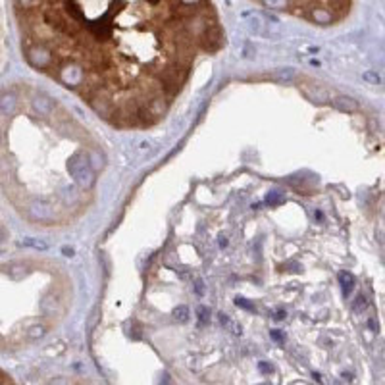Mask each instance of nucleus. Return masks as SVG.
Returning a JSON list of instances; mask_svg holds the SVG:
<instances>
[{
	"mask_svg": "<svg viewBox=\"0 0 385 385\" xmlns=\"http://www.w3.org/2000/svg\"><path fill=\"white\" fill-rule=\"evenodd\" d=\"M260 370H264V372H271V366H268V364H260Z\"/></svg>",
	"mask_w": 385,
	"mask_h": 385,
	"instance_id": "obj_25",
	"label": "nucleus"
},
{
	"mask_svg": "<svg viewBox=\"0 0 385 385\" xmlns=\"http://www.w3.org/2000/svg\"><path fill=\"white\" fill-rule=\"evenodd\" d=\"M226 245H228V239L222 235V237H219V246H226Z\"/></svg>",
	"mask_w": 385,
	"mask_h": 385,
	"instance_id": "obj_23",
	"label": "nucleus"
},
{
	"mask_svg": "<svg viewBox=\"0 0 385 385\" xmlns=\"http://www.w3.org/2000/svg\"><path fill=\"white\" fill-rule=\"evenodd\" d=\"M293 77H295V71L291 70V68H281V70H276L273 73L266 75V79H270V81H280V83L291 81Z\"/></svg>",
	"mask_w": 385,
	"mask_h": 385,
	"instance_id": "obj_9",
	"label": "nucleus"
},
{
	"mask_svg": "<svg viewBox=\"0 0 385 385\" xmlns=\"http://www.w3.org/2000/svg\"><path fill=\"white\" fill-rule=\"evenodd\" d=\"M260 4L273 10H281L316 23L333 25L341 21L350 10L352 0H258Z\"/></svg>",
	"mask_w": 385,
	"mask_h": 385,
	"instance_id": "obj_2",
	"label": "nucleus"
},
{
	"mask_svg": "<svg viewBox=\"0 0 385 385\" xmlns=\"http://www.w3.org/2000/svg\"><path fill=\"white\" fill-rule=\"evenodd\" d=\"M33 106H35V110L41 116H48L50 112H52V108H54L52 100H50L48 96H44V95L37 96L35 100H33Z\"/></svg>",
	"mask_w": 385,
	"mask_h": 385,
	"instance_id": "obj_8",
	"label": "nucleus"
},
{
	"mask_svg": "<svg viewBox=\"0 0 385 385\" xmlns=\"http://www.w3.org/2000/svg\"><path fill=\"white\" fill-rule=\"evenodd\" d=\"M68 170H70L71 177L77 181L83 189H91L95 185V170L89 164V158L85 154H73L68 162Z\"/></svg>",
	"mask_w": 385,
	"mask_h": 385,
	"instance_id": "obj_3",
	"label": "nucleus"
},
{
	"mask_svg": "<svg viewBox=\"0 0 385 385\" xmlns=\"http://www.w3.org/2000/svg\"><path fill=\"white\" fill-rule=\"evenodd\" d=\"M23 245H27V246H35V249H46V243H43V241H33V239H25L23 241Z\"/></svg>",
	"mask_w": 385,
	"mask_h": 385,
	"instance_id": "obj_17",
	"label": "nucleus"
},
{
	"mask_svg": "<svg viewBox=\"0 0 385 385\" xmlns=\"http://www.w3.org/2000/svg\"><path fill=\"white\" fill-rule=\"evenodd\" d=\"M266 201H268V204H278V202H281V201H283V197H281L280 193H270V195H268V199H266Z\"/></svg>",
	"mask_w": 385,
	"mask_h": 385,
	"instance_id": "obj_18",
	"label": "nucleus"
},
{
	"mask_svg": "<svg viewBox=\"0 0 385 385\" xmlns=\"http://www.w3.org/2000/svg\"><path fill=\"white\" fill-rule=\"evenodd\" d=\"M29 216L35 222H50L54 218V208L44 201H37L29 206Z\"/></svg>",
	"mask_w": 385,
	"mask_h": 385,
	"instance_id": "obj_4",
	"label": "nucleus"
},
{
	"mask_svg": "<svg viewBox=\"0 0 385 385\" xmlns=\"http://www.w3.org/2000/svg\"><path fill=\"white\" fill-rule=\"evenodd\" d=\"M87 158H89V164H91V168H93V170H98V168L104 166V162H102V156H100V154H98L96 150H91Z\"/></svg>",
	"mask_w": 385,
	"mask_h": 385,
	"instance_id": "obj_12",
	"label": "nucleus"
},
{
	"mask_svg": "<svg viewBox=\"0 0 385 385\" xmlns=\"http://www.w3.org/2000/svg\"><path fill=\"white\" fill-rule=\"evenodd\" d=\"M339 281H341V285H343V293H345V295H350V291L354 287V278H352L350 273H347V271H341V273H339Z\"/></svg>",
	"mask_w": 385,
	"mask_h": 385,
	"instance_id": "obj_10",
	"label": "nucleus"
},
{
	"mask_svg": "<svg viewBox=\"0 0 385 385\" xmlns=\"http://www.w3.org/2000/svg\"><path fill=\"white\" fill-rule=\"evenodd\" d=\"M271 337H273L276 341H281V339H283V337H281V333H278V332H271Z\"/></svg>",
	"mask_w": 385,
	"mask_h": 385,
	"instance_id": "obj_22",
	"label": "nucleus"
},
{
	"mask_svg": "<svg viewBox=\"0 0 385 385\" xmlns=\"http://www.w3.org/2000/svg\"><path fill=\"white\" fill-rule=\"evenodd\" d=\"M237 305H239V307H243V308H249V310H253V305H249V302H246V300H245V298H237Z\"/></svg>",
	"mask_w": 385,
	"mask_h": 385,
	"instance_id": "obj_19",
	"label": "nucleus"
},
{
	"mask_svg": "<svg viewBox=\"0 0 385 385\" xmlns=\"http://www.w3.org/2000/svg\"><path fill=\"white\" fill-rule=\"evenodd\" d=\"M27 335H29L31 339H39V337H43L44 335V327L43 325H33V327L27 332Z\"/></svg>",
	"mask_w": 385,
	"mask_h": 385,
	"instance_id": "obj_14",
	"label": "nucleus"
},
{
	"mask_svg": "<svg viewBox=\"0 0 385 385\" xmlns=\"http://www.w3.org/2000/svg\"><path fill=\"white\" fill-rule=\"evenodd\" d=\"M333 106H335L337 110H341V112H347V114L359 110V102H356L354 98H350V96H337V98L333 100Z\"/></svg>",
	"mask_w": 385,
	"mask_h": 385,
	"instance_id": "obj_6",
	"label": "nucleus"
},
{
	"mask_svg": "<svg viewBox=\"0 0 385 385\" xmlns=\"http://www.w3.org/2000/svg\"><path fill=\"white\" fill-rule=\"evenodd\" d=\"M366 307H368V298L364 297V295H360V297L356 298V302H354V308L360 312V310H366Z\"/></svg>",
	"mask_w": 385,
	"mask_h": 385,
	"instance_id": "obj_16",
	"label": "nucleus"
},
{
	"mask_svg": "<svg viewBox=\"0 0 385 385\" xmlns=\"http://www.w3.org/2000/svg\"><path fill=\"white\" fill-rule=\"evenodd\" d=\"M197 314H199V320H201V324H206V322H208V318H210V310H208V308H204V307H199Z\"/></svg>",
	"mask_w": 385,
	"mask_h": 385,
	"instance_id": "obj_15",
	"label": "nucleus"
},
{
	"mask_svg": "<svg viewBox=\"0 0 385 385\" xmlns=\"http://www.w3.org/2000/svg\"><path fill=\"white\" fill-rule=\"evenodd\" d=\"M283 318H285V312H283V310H280V312L276 314V320H283Z\"/></svg>",
	"mask_w": 385,
	"mask_h": 385,
	"instance_id": "obj_26",
	"label": "nucleus"
},
{
	"mask_svg": "<svg viewBox=\"0 0 385 385\" xmlns=\"http://www.w3.org/2000/svg\"><path fill=\"white\" fill-rule=\"evenodd\" d=\"M174 316H175V320H179V322H185V320L189 318V308H187V307H177L174 310Z\"/></svg>",
	"mask_w": 385,
	"mask_h": 385,
	"instance_id": "obj_13",
	"label": "nucleus"
},
{
	"mask_svg": "<svg viewBox=\"0 0 385 385\" xmlns=\"http://www.w3.org/2000/svg\"><path fill=\"white\" fill-rule=\"evenodd\" d=\"M298 89L302 91V95L307 96L308 100L312 102H318V104H324L329 100V93L325 91L324 87H318V85H310V83H300Z\"/></svg>",
	"mask_w": 385,
	"mask_h": 385,
	"instance_id": "obj_5",
	"label": "nucleus"
},
{
	"mask_svg": "<svg viewBox=\"0 0 385 385\" xmlns=\"http://www.w3.org/2000/svg\"><path fill=\"white\" fill-rule=\"evenodd\" d=\"M18 108V98L12 95V93H6V95L0 96V112L4 116H12Z\"/></svg>",
	"mask_w": 385,
	"mask_h": 385,
	"instance_id": "obj_7",
	"label": "nucleus"
},
{
	"mask_svg": "<svg viewBox=\"0 0 385 385\" xmlns=\"http://www.w3.org/2000/svg\"><path fill=\"white\" fill-rule=\"evenodd\" d=\"M219 322H222V324H228V322H229L228 316H226V314H219Z\"/></svg>",
	"mask_w": 385,
	"mask_h": 385,
	"instance_id": "obj_24",
	"label": "nucleus"
},
{
	"mask_svg": "<svg viewBox=\"0 0 385 385\" xmlns=\"http://www.w3.org/2000/svg\"><path fill=\"white\" fill-rule=\"evenodd\" d=\"M364 79H368V81H374V83H377V81H379V77H377V75H374V73H364Z\"/></svg>",
	"mask_w": 385,
	"mask_h": 385,
	"instance_id": "obj_20",
	"label": "nucleus"
},
{
	"mask_svg": "<svg viewBox=\"0 0 385 385\" xmlns=\"http://www.w3.org/2000/svg\"><path fill=\"white\" fill-rule=\"evenodd\" d=\"M29 66L114 127H150L224 31L210 0H12Z\"/></svg>",
	"mask_w": 385,
	"mask_h": 385,
	"instance_id": "obj_1",
	"label": "nucleus"
},
{
	"mask_svg": "<svg viewBox=\"0 0 385 385\" xmlns=\"http://www.w3.org/2000/svg\"><path fill=\"white\" fill-rule=\"evenodd\" d=\"M8 273L14 281L23 280V276H25V266H23V264H14V266L8 268Z\"/></svg>",
	"mask_w": 385,
	"mask_h": 385,
	"instance_id": "obj_11",
	"label": "nucleus"
},
{
	"mask_svg": "<svg viewBox=\"0 0 385 385\" xmlns=\"http://www.w3.org/2000/svg\"><path fill=\"white\" fill-rule=\"evenodd\" d=\"M62 253H64V256H73V249L71 246H64Z\"/></svg>",
	"mask_w": 385,
	"mask_h": 385,
	"instance_id": "obj_21",
	"label": "nucleus"
},
{
	"mask_svg": "<svg viewBox=\"0 0 385 385\" xmlns=\"http://www.w3.org/2000/svg\"><path fill=\"white\" fill-rule=\"evenodd\" d=\"M0 239H2V233H0Z\"/></svg>",
	"mask_w": 385,
	"mask_h": 385,
	"instance_id": "obj_27",
	"label": "nucleus"
}]
</instances>
